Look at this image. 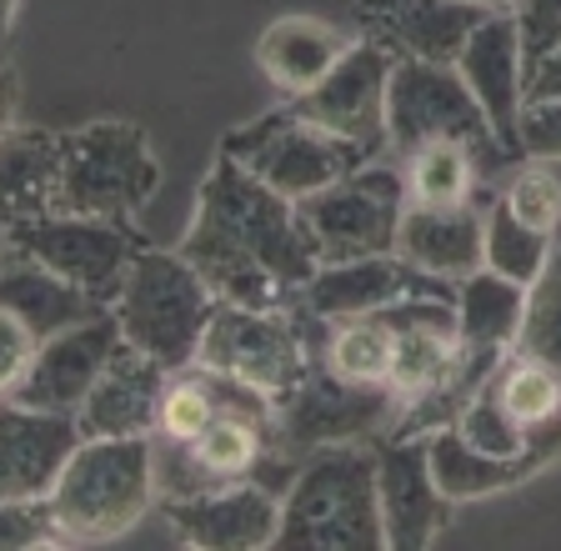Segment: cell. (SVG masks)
<instances>
[{"label": "cell", "instance_id": "obj_7", "mask_svg": "<svg viewBox=\"0 0 561 551\" xmlns=\"http://www.w3.org/2000/svg\"><path fill=\"white\" fill-rule=\"evenodd\" d=\"M401 211H407L401 165L366 161L362 171H351V176L321 186L316 196L296 200V226H301L316 266H336V261L397 251Z\"/></svg>", "mask_w": 561, "mask_h": 551}, {"label": "cell", "instance_id": "obj_42", "mask_svg": "<svg viewBox=\"0 0 561 551\" xmlns=\"http://www.w3.org/2000/svg\"><path fill=\"white\" fill-rule=\"evenodd\" d=\"M0 246H5V231H0Z\"/></svg>", "mask_w": 561, "mask_h": 551}, {"label": "cell", "instance_id": "obj_37", "mask_svg": "<svg viewBox=\"0 0 561 551\" xmlns=\"http://www.w3.org/2000/svg\"><path fill=\"white\" fill-rule=\"evenodd\" d=\"M35 346H41V336H35L21 317L0 311V397H11L15 391V381L25 376V366L35 361Z\"/></svg>", "mask_w": 561, "mask_h": 551}, {"label": "cell", "instance_id": "obj_23", "mask_svg": "<svg viewBox=\"0 0 561 551\" xmlns=\"http://www.w3.org/2000/svg\"><path fill=\"white\" fill-rule=\"evenodd\" d=\"M60 130L5 126L0 130V231L56 211Z\"/></svg>", "mask_w": 561, "mask_h": 551}, {"label": "cell", "instance_id": "obj_2", "mask_svg": "<svg viewBox=\"0 0 561 551\" xmlns=\"http://www.w3.org/2000/svg\"><path fill=\"white\" fill-rule=\"evenodd\" d=\"M56 547H101L126 537L156 506L151 436H81L46 492Z\"/></svg>", "mask_w": 561, "mask_h": 551}, {"label": "cell", "instance_id": "obj_14", "mask_svg": "<svg viewBox=\"0 0 561 551\" xmlns=\"http://www.w3.org/2000/svg\"><path fill=\"white\" fill-rule=\"evenodd\" d=\"M376 502H381L386 551H426L442 537L451 502L432 477V446L426 432L416 436H376Z\"/></svg>", "mask_w": 561, "mask_h": 551}, {"label": "cell", "instance_id": "obj_28", "mask_svg": "<svg viewBox=\"0 0 561 551\" xmlns=\"http://www.w3.org/2000/svg\"><path fill=\"white\" fill-rule=\"evenodd\" d=\"M401 181H407L411 206H467L481 196V165L467 146L432 141L421 151L401 156Z\"/></svg>", "mask_w": 561, "mask_h": 551}, {"label": "cell", "instance_id": "obj_32", "mask_svg": "<svg viewBox=\"0 0 561 551\" xmlns=\"http://www.w3.org/2000/svg\"><path fill=\"white\" fill-rule=\"evenodd\" d=\"M512 352L541 361L561 381V246H551L547 271L526 286V311Z\"/></svg>", "mask_w": 561, "mask_h": 551}, {"label": "cell", "instance_id": "obj_4", "mask_svg": "<svg viewBox=\"0 0 561 551\" xmlns=\"http://www.w3.org/2000/svg\"><path fill=\"white\" fill-rule=\"evenodd\" d=\"M216 306H221L216 291L201 282L196 266L181 251L140 246L111 311L121 321L126 346L161 361L165 371H181V366L196 361L201 336H206Z\"/></svg>", "mask_w": 561, "mask_h": 551}, {"label": "cell", "instance_id": "obj_29", "mask_svg": "<svg viewBox=\"0 0 561 551\" xmlns=\"http://www.w3.org/2000/svg\"><path fill=\"white\" fill-rule=\"evenodd\" d=\"M551 246H557V241L516 221L502 196L486 200V231H481V266L486 271H496V276H506V282H516V286H531L541 271H547Z\"/></svg>", "mask_w": 561, "mask_h": 551}, {"label": "cell", "instance_id": "obj_20", "mask_svg": "<svg viewBox=\"0 0 561 551\" xmlns=\"http://www.w3.org/2000/svg\"><path fill=\"white\" fill-rule=\"evenodd\" d=\"M81 441L76 416L31 411L0 397V502L15 496H46L56 486L66 457Z\"/></svg>", "mask_w": 561, "mask_h": 551}, {"label": "cell", "instance_id": "obj_17", "mask_svg": "<svg viewBox=\"0 0 561 551\" xmlns=\"http://www.w3.org/2000/svg\"><path fill=\"white\" fill-rule=\"evenodd\" d=\"M407 296H442V301H456V286L442 282V276H426V271L407 266L397 251H386V256L316 266L311 282L296 291V306L321 321H346V317L381 311V306H391V301H407Z\"/></svg>", "mask_w": 561, "mask_h": 551}, {"label": "cell", "instance_id": "obj_18", "mask_svg": "<svg viewBox=\"0 0 561 551\" xmlns=\"http://www.w3.org/2000/svg\"><path fill=\"white\" fill-rule=\"evenodd\" d=\"M486 15L491 11L467 0H356L362 36L381 41L397 60H432V66H451Z\"/></svg>", "mask_w": 561, "mask_h": 551}, {"label": "cell", "instance_id": "obj_27", "mask_svg": "<svg viewBox=\"0 0 561 551\" xmlns=\"http://www.w3.org/2000/svg\"><path fill=\"white\" fill-rule=\"evenodd\" d=\"M526 311V286L506 282L496 271H471L456 282V331H461V356H506L516 346Z\"/></svg>", "mask_w": 561, "mask_h": 551}, {"label": "cell", "instance_id": "obj_19", "mask_svg": "<svg viewBox=\"0 0 561 551\" xmlns=\"http://www.w3.org/2000/svg\"><path fill=\"white\" fill-rule=\"evenodd\" d=\"M456 76L471 85V95L486 111L496 141L522 161L516 146V120H522V101H526V66H522V31H516L512 11H491L461 46V56L451 60Z\"/></svg>", "mask_w": 561, "mask_h": 551}, {"label": "cell", "instance_id": "obj_3", "mask_svg": "<svg viewBox=\"0 0 561 551\" xmlns=\"http://www.w3.org/2000/svg\"><path fill=\"white\" fill-rule=\"evenodd\" d=\"M280 551H386L381 502H376V457L362 441L321 446L306 457L280 502Z\"/></svg>", "mask_w": 561, "mask_h": 551}, {"label": "cell", "instance_id": "obj_15", "mask_svg": "<svg viewBox=\"0 0 561 551\" xmlns=\"http://www.w3.org/2000/svg\"><path fill=\"white\" fill-rule=\"evenodd\" d=\"M121 346V321L116 311H101L91 321H76V326L56 331L35 346V361L25 366V376L15 381V391L5 401H21L31 411H60V416H76L81 401L91 397L95 376L105 371V361L116 356Z\"/></svg>", "mask_w": 561, "mask_h": 551}, {"label": "cell", "instance_id": "obj_41", "mask_svg": "<svg viewBox=\"0 0 561 551\" xmlns=\"http://www.w3.org/2000/svg\"><path fill=\"white\" fill-rule=\"evenodd\" d=\"M467 5H481V11H516L522 0H467Z\"/></svg>", "mask_w": 561, "mask_h": 551}, {"label": "cell", "instance_id": "obj_22", "mask_svg": "<svg viewBox=\"0 0 561 551\" xmlns=\"http://www.w3.org/2000/svg\"><path fill=\"white\" fill-rule=\"evenodd\" d=\"M481 231H486V206L467 200V206H411L401 211L397 231V256L407 266L442 276V282H467L471 271H481Z\"/></svg>", "mask_w": 561, "mask_h": 551}, {"label": "cell", "instance_id": "obj_1", "mask_svg": "<svg viewBox=\"0 0 561 551\" xmlns=\"http://www.w3.org/2000/svg\"><path fill=\"white\" fill-rule=\"evenodd\" d=\"M181 256L226 306L280 311L311 282L316 256L296 226V200L256 181L216 151L196 191V221L181 236Z\"/></svg>", "mask_w": 561, "mask_h": 551}, {"label": "cell", "instance_id": "obj_33", "mask_svg": "<svg viewBox=\"0 0 561 551\" xmlns=\"http://www.w3.org/2000/svg\"><path fill=\"white\" fill-rule=\"evenodd\" d=\"M502 200L512 206V216L522 226L541 236H557L561 231V176L551 171V161H531L522 165L512 181H506Z\"/></svg>", "mask_w": 561, "mask_h": 551}, {"label": "cell", "instance_id": "obj_8", "mask_svg": "<svg viewBox=\"0 0 561 551\" xmlns=\"http://www.w3.org/2000/svg\"><path fill=\"white\" fill-rule=\"evenodd\" d=\"M221 156H231L236 165H245L256 181H266L271 191H280L286 200H306L331 181L362 171L371 156L362 146L341 141L331 130L301 120L286 101L266 116L245 120V126L226 130L221 136Z\"/></svg>", "mask_w": 561, "mask_h": 551}, {"label": "cell", "instance_id": "obj_6", "mask_svg": "<svg viewBox=\"0 0 561 551\" xmlns=\"http://www.w3.org/2000/svg\"><path fill=\"white\" fill-rule=\"evenodd\" d=\"M161 191V161L151 136L130 120H91L60 130V186L56 211L136 221Z\"/></svg>", "mask_w": 561, "mask_h": 551}, {"label": "cell", "instance_id": "obj_13", "mask_svg": "<svg viewBox=\"0 0 561 551\" xmlns=\"http://www.w3.org/2000/svg\"><path fill=\"white\" fill-rule=\"evenodd\" d=\"M271 432L276 426L261 416H245L236 406H221V416L191 441H156V502H175V496H196L206 486H226V481L261 477L276 451H271Z\"/></svg>", "mask_w": 561, "mask_h": 551}, {"label": "cell", "instance_id": "obj_31", "mask_svg": "<svg viewBox=\"0 0 561 551\" xmlns=\"http://www.w3.org/2000/svg\"><path fill=\"white\" fill-rule=\"evenodd\" d=\"M491 391L512 411V422L526 426V432H537V426L561 416V381L541 361H531V356H522V352L502 356V366L491 371Z\"/></svg>", "mask_w": 561, "mask_h": 551}, {"label": "cell", "instance_id": "obj_26", "mask_svg": "<svg viewBox=\"0 0 561 551\" xmlns=\"http://www.w3.org/2000/svg\"><path fill=\"white\" fill-rule=\"evenodd\" d=\"M426 446H432V477L451 506L526 486V481L541 477V471L557 461V457H547V451H531V457H481V451H471L446 422L426 432Z\"/></svg>", "mask_w": 561, "mask_h": 551}, {"label": "cell", "instance_id": "obj_36", "mask_svg": "<svg viewBox=\"0 0 561 551\" xmlns=\"http://www.w3.org/2000/svg\"><path fill=\"white\" fill-rule=\"evenodd\" d=\"M516 146H522L526 161H561V95L557 101H522Z\"/></svg>", "mask_w": 561, "mask_h": 551}, {"label": "cell", "instance_id": "obj_38", "mask_svg": "<svg viewBox=\"0 0 561 551\" xmlns=\"http://www.w3.org/2000/svg\"><path fill=\"white\" fill-rule=\"evenodd\" d=\"M557 95H561V46L526 76V101H557Z\"/></svg>", "mask_w": 561, "mask_h": 551}, {"label": "cell", "instance_id": "obj_35", "mask_svg": "<svg viewBox=\"0 0 561 551\" xmlns=\"http://www.w3.org/2000/svg\"><path fill=\"white\" fill-rule=\"evenodd\" d=\"M512 15L516 31H522V66L531 76L561 46V0H522Z\"/></svg>", "mask_w": 561, "mask_h": 551}, {"label": "cell", "instance_id": "obj_24", "mask_svg": "<svg viewBox=\"0 0 561 551\" xmlns=\"http://www.w3.org/2000/svg\"><path fill=\"white\" fill-rule=\"evenodd\" d=\"M351 41L356 36L336 31L331 21H316V15H276L256 36V66L286 101V95L321 85V76L346 56Z\"/></svg>", "mask_w": 561, "mask_h": 551}, {"label": "cell", "instance_id": "obj_12", "mask_svg": "<svg viewBox=\"0 0 561 551\" xmlns=\"http://www.w3.org/2000/svg\"><path fill=\"white\" fill-rule=\"evenodd\" d=\"M391 66L397 56L371 36H356L346 56L321 76V85L301 95H286V106L301 120L331 130L341 141L362 146L371 161L386 156V85H391Z\"/></svg>", "mask_w": 561, "mask_h": 551}, {"label": "cell", "instance_id": "obj_25", "mask_svg": "<svg viewBox=\"0 0 561 551\" xmlns=\"http://www.w3.org/2000/svg\"><path fill=\"white\" fill-rule=\"evenodd\" d=\"M0 311L21 317L35 336L46 341V336H56V331L76 326V321L101 317L111 306L85 296L81 286L60 282L56 271H46L41 261L21 256L15 246H0Z\"/></svg>", "mask_w": 561, "mask_h": 551}, {"label": "cell", "instance_id": "obj_10", "mask_svg": "<svg viewBox=\"0 0 561 551\" xmlns=\"http://www.w3.org/2000/svg\"><path fill=\"white\" fill-rule=\"evenodd\" d=\"M196 366L216 376H231L241 387L261 391L276 401L280 391H291L311 366V346H306V326L296 317V306L280 311H251V306H216L206 336H201Z\"/></svg>", "mask_w": 561, "mask_h": 551}, {"label": "cell", "instance_id": "obj_30", "mask_svg": "<svg viewBox=\"0 0 561 551\" xmlns=\"http://www.w3.org/2000/svg\"><path fill=\"white\" fill-rule=\"evenodd\" d=\"M216 416H221V376L191 361V366H181V371H171V381H165L161 416H156L151 436H161V441H191V436H201Z\"/></svg>", "mask_w": 561, "mask_h": 551}, {"label": "cell", "instance_id": "obj_16", "mask_svg": "<svg viewBox=\"0 0 561 551\" xmlns=\"http://www.w3.org/2000/svg\"><path fill=\"white\" fill-rule=\"evenodd\" d=\"M161 512L175 527V537L196 551H261L276 541L280 496L271 481L245 477L226 481V486H206L196 496L161 502Z\"/></svg>", "mask_w": 561, "mask_h": 551}, {"label": "cell", "instance_id": "obj_34", "mask_svg": "<svg viewBox=\"0 0 561 551\" xmlns=\"http://www.w3.org/2000/svg\"><path fill=\"white\" fill-rule=\"evenodd\" d=\"M35 547H56L46 496L0 502V551H35Z\"/></svg>", "mask_w": 561, "mask_h": 551}, {"label": "cell", "instance_id": "obj_5", "mask_svg": "<svg viewBox=\"0 0 561 551\" xmlns=\"http://www.w3.org/2000/svg\"><path fill=\"white\" fill-rule=\"evenodd\" d=\"M432 141H456L477 156L481 176H496L516 156L496 141L486 111L471 95V85L456 76V66H432V60H397L391 85H386V156L421 151Z\"/></svg>", "mask_w": 561, "mask_h": 551}, {"label": "cell", "instance_id": "obj_39", "mask_svg": "<svg viewBox=\"0 0 561 551\" xmlns=\"http://www.w3.org/2000/svg\"><path fill=\"white\" fill-rule=\"evenodd\" d=\"M5 126H15V76L5 66V56H0V130Z\"/></svg>", "mask_w": 561, "mask_h": 551}, {"label": "cell", "instance_id": "obj_21", "mask_svg": "<svg viewBox=\"0 0 561 551\" xmlns=\"http://www.w3.org/2000/svg\"><path fill=\"white\" fill-rule=\"evenodd\" d=\"M171 381L161 361L140 356L136 346L121 341L116 356L105 361V371L95 376L91 397L76 411L81 436H151L156 416H161V391Z\"/></svg>", "mask_w": 561, "mask_h": 551}, {"label": "cell", "instance_id": "obj_11", "mask_svg": "<svg viewBox=\"0 0 561 551\" xmlns=\"http://www.w3.org/2000/svg\"><path fill=\"white\" fill-rule=\"evenodd\" d=\"M5 246L41 261L46 271H56L60 282L81 286V291L95 296L101 306H116L130 261H136V251L146 246V241H140V231L130 221L50 211V216H41V221L11 226V231H5Z\"/></svg>", "mask_w": 561, "mask_h": 551}, {"label": "cell", "instance_id": "obj_40", "mask_svg": "<svg viewBox=\"0 0 561 551\" xmlns=\"http://www.w3.org/2000/svg\"><path fill=\"white\" fill-rule=\"evenodd\" d=\"M15 11H21V0H0V56L11 46V31H15Z\"/></svg>", "mask_w": 561, "mask_h": 551}, {"label": "cell", "instance_id": "obj_9", "mask_svg": "<svg viewBox=\"0 0 561 551\" xmlns=\"http://www.w3.org/2000/svg\"><path fill=\"white\" fill-rule=\"evenodd\" d=\"M397 411H401L397 391L356 387V381L331 371L321 356H311L301 381L276 397L271 451H276V457H311L321 446L376 441L386 426L397 422Z\"/></svg>", "mask_w": 561, "mask_h": 551}]
</instances>
